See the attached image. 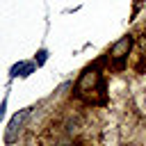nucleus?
<instances>
[{"instance_id": "nucleus-1", "label": "nucleus", "mask_w": 146, "mask_h": 146, "mask_svg": "<svg viewBox=\"0 0 146 146\" xmlns=\"http://www.w3.org/2000/svg\"><path fill=\"white\" fill-rule=\"evenodd\" d=\"M80 96H87L89 100H91V94H103L105 91V84H103V78H100V73L98 71H94V68H87L84 71V75L80 78V82H78V89H75Z\"/></svg>"}, {"instance_id": "nucleus-2", "label": "nucleus", "mask_w": 146, "mask_h": 146, "mask_svg": "<svg viewBox=\"0 0 146 146\" xmlns=\"http://www.w3.org/2000/svg\"><path fill=\"white\" fill-rule=\"evenodd\" d=\"M130 46H132V36H130V34H128V36H123V39H119V41L112 46V50H110V57L114 59V68H123Z\"/></svg>"}, {"instance_id": "nucleus-3", "label": "nucleus", "mask_w": 146, "mask_h": 146, "mask_svg": "<svg viewBox=\"0 0 146 146\" xmlns=\"http://www.w3.org/2000/svg\"><path fill=\"white\" fill-rule=\"evenodd\" d=\"M27 114H30V110H23L21 114H16V116L9 121V128H7V135H5V139H7L9 144L16 139V132L21 130V125H23V121H25V116H27Z\"/></svg>"}, {"instance_id": "nucleus-4", "label": "nucleus", "mask_w": 146, "mask_h": 146, "mask_svg": "<svg viewBox=\"0 0 146 146\" xmlns=\"http://www.w3.org/2000/svg\"><path fill=\"white\" fill-rule=\"evenodd\" d=\"M34 71V64H16L11 68V75H30Z\"/></svg>"}, {"instance_id": "nucleus-5", "label": "nucleus", "mask_w": 146, "mask_h": 146, "mask_svg": "<svg viewBox=\"0 0 146 146\" xmlns=\"http://www.w3.org/2000/svg\"><path fill=\"white\" fill-rule=\"evenodd\" d=\"M46 57H48V52H46V50H39V59H36V64H43Z\"/></svg>"}, {"instance_id": "nucleus-6", "label": "nucleus", "mask_w": 146, "mask_h": 146, "mask_svg": "<svg viewBox=\"0 0 146 146\" xmlns=\"http://www.w3.org/2000/svg\"><path fill=\"white\" fill-rule=\"evenodd\" d=\"M55 146H66V144H55Z\"/></svg>"}]
</instances>
